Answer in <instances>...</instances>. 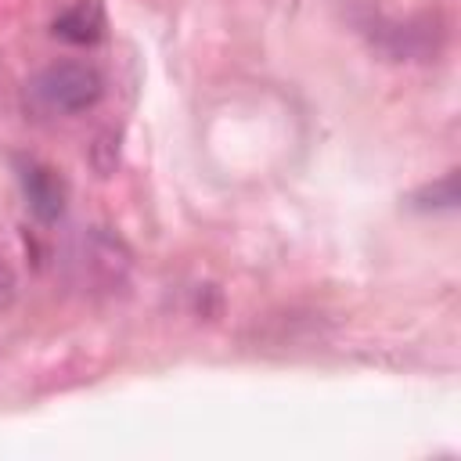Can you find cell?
<instances>
[{
	"label": "cell",
	"mask_w": 461,
	"mask_h": 461,
	"mask_svg": "<svg viewBox=\"0 0 461 461\" xmlns=\"http://www.w3.org/2000/svg\"><path fill=\"white\" fill-rule=\"evenodd\" d=\"M50 32L65 43H76V47H90L104 36V11L97 0H76L72 7H65L54 22H50Z\"/></svg>",
	"instance_id": "3"
},
{
	"label": "cell",
	"mask_w": 461,
	"mask_h": 461,
	"mask_svg": "<svg viewBox=\"0 0 461 461\" xmlns=\"http://www.w3.org/2000/svg\"><path fill=\"white\" fill-rule=\"evenodd\" d=\"M36 97L54 112H86L104 94V76L86 61H54L36 76Z\"/></svg>",
	"instance_id": "1"
},
{
	"label": "cell",
	"mask_w": 461,
	"mask_h": 461,
	"mask_svg": "<svg viewBox=\"0 0 461 461\" xmlns=\"http://www.w3.org/2000/svg\"><path fill=\"white\" fill-rule=\"evenodd\" d=\"M414 205H418V209H454V205H457V176L447 173V176H439L436 184L421 187V191L414 194Z\"/></svg>",
	"instance_id": "4"
},
{
	"label": "cell",
	"mask_w": 461,
	"mask_h": 461,
	"mask_svg": "<svg viewBox=\"0 0 461 461\" xmlns=\"http://www.w3.org/2000/svg\"><path fill=\"white\" fill-rule=\"evenodd\" d=\"M18 184H22L29 212L40 223H58L61 220V212L68 205V184L54 166H47L40 158H18Z\"/></svg>",
	"instance_id": "2"
},
{
	"label": "cell",
	"mask_w": 461,
	"mask_h": 461,
	"mask_svg": "<svg viewBox=\"0 0 461 461\" xmlns=\"http://www.w3.org/2000/svg\"><path fill=\"white\" fill-rule=\"evenodd\" d=\"M11 295H14V274L7 263H0V306H7Z\"/></svg>",
	"instance_id": "5"
}]
</instances>
